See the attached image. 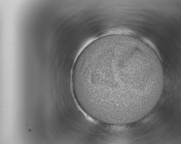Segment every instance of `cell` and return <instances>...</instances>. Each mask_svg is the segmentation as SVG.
<instances>
[{
  "label": "cell",
  "instance_id": "1",
  "mask_svg": "<svg viewBox=\"0 0 181 144\" xmlns=\"http://www.w3.org/2000/svg\"><path fill=\"white\" fill-rule=\"evenodd\" d=\"M162 72L154 55L143 45L104 36L88 45L76 59L72 75L73 92L89 116L114 125L141 111Z\"/></svg>",
  "mask_w": 181,
  "mask_h": 144
}]
</instances>
